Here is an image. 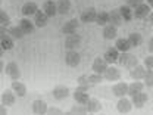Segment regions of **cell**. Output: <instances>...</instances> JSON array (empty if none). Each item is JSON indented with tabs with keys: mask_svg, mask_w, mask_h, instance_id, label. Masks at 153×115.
<instances>
[{
	"mask_svg": "<svg viewBox=\"0 0 153 115\" xmlns=\"http://www.w3.org/2000/svg\"><path fill=\"white\" fill-rule=\"evenodd\" d=\"M81 62V55L76 52V50H68L66 55H65V63L71 68L74 66H78Z\"/></svg>",
	"mask_w": 153,
	"mask_h": 115,
	"instance_id": "6da1fadb",
	"label": "cell"
},
{
	"mask_svg": "<svg viewBox=\"0 0 153 115\" xmlns=\"http://www.w3.org/2000/svg\"><path fill=\"white\" fill-rule=\"evenodd\" d=\"M150 4L149 3H141L138 7L134 9V18L135 19H147L150 15Z\"/></svg>",
	"mask_w": 153,
	"mask_h": 115,
	"instance_id": "7a4b0ae2",
	"label": "cell"
},
{
	"mask_svg": "<svg viewBox=\"0 0 153 115\" xmlns=\"http://www.w3.org/2000/svg\"><path fill=\"white\" fill-rule=\"evenodd\" d=\"M133 100L127 99V97H119L118 103H116V111L119 114H128L133 109Z\"/></svg>",
	"mask_w": 153,
	"mask_h": 115,
	"instance_id": "3957f363",
	"label": "cell"
},
{
	"mask_svg": "<svg viewBox=\"0 0 153 115\" xmlns=\"http://www.w3.org/2000/svg\"><path fill=\"white\" fill-rule=\"evenodd\" d=\"M0 46L3 50H10L15 46V38L10 34H4V28H1V37H0Z\"/></svg>",
	"mask_w": 153,
	"mask_h": 115,
	"instance_id": "277c9868",
	"label": "cell"
},
{
	"mask_svg": "<svg viewBox=\"0 0 153 115\" xmlns=\"http://www.w3.org/2000/svg\"><path fill=\"white\" fill-rule=\"evenodd\" d=\"M108 66H109V62L105 58H100V56L96 58L94 60H93V65H91L93 72H97V74H103L108 69Z\"/></svg>",
	"mask_w": 153,
	"mask_h": 115,
	"instance_id": "5b68a950",
	"label": "cell"
},
{
	"mask_svg": "<svg viewBox=\"0 0 153 115\" xmlns=\"http://www.w3.org/2000/svg\"><path fill=\"white\" fill-rule=\"evenodd\" d=\"M78 19L76 18H72V19H69L68 22H65L63 24V27L60 28V31L65 34V36H69V34H75L76 33V30H78Z\"/></svg>",
	"mask_w": 153,
	"mask_h": 115,
	"instance_id": "8992f818",
	"label": "cell"
},
{
	"mask_svg": "<svg viewBox=\"0 0 153 115\" xmlns=\"http://www.w3.org/2000/svg\"><path fill=\"white\" fill-rule=\"evenodd\" d=\"M96 16H97V12H96L94 7H88V9H84L81 12L79 21L84 24H90V22H96Z\"/></svg>",
	"mask_w": 153,
	"mask_h": 115,
	"instance_id": "52a82bcc",
	"label": "cell"
},
{
	"mask_svg": "<svg viewBox=\"0 0 153 115\" xmlns=\"http://www.w3.org/2000/svg\"><path fill=\"white\" fill-rule=\"evenodd\" d=\"M144 87H146V84H144L143 80H133V83L128 84V96L133 97V96H135L137 93L143 92Z\"/></svg>",
	"mask_w": 153,
	"mask_h": 115,
	"instance_id": "ba28073f",
	"label": "cell"
},
{
	"mask_svg": "<svg viewBox=\"0 0 153 115\" xmlns=\"http://www.w3.org/2000/svg\"><path fill=\"white\" fill-rule=\"evenodd\" d=\"M79 44H81V37L76 33L75 34H69L65 38V47L68 50H74L76 47H79Z\"/></svg>",
	"mask_w": 153,
	"mask_h": 115,
	"instance_id": "9c48e42d",
	"label": "cell"
},
{
	"mask_svg": "<svg viewBox=\"0 0 153 115\" xmlns=\"http://www.w3.org/2000/svg\"><path fill=\"white\" fill-rule=\"evenodd\" d=\"M31 108H33V114H36V115L47 114V109H49L47 103H46L44 100H41V99L34 100V102H33V105H31Z\"/></svg>",
	"mask_w": 153,
	"mask_h": 115,
	"instance_id": "30bf717a",
	"label": "cell"
},
{
	"mask_svg": "<svg viewBox=\"0 0 153 115\" xmlns=\"http://www.w3.org/2000/svg\"><path fill=\"white\" fill-rule=\"evenodd\" d=\"M4 72L7 74V77H9V78H12V80H19V77H21L19 66H18V63H15V62H9V63L6 65Z\"/></svg>",
	"mask_w": 153,
	"mask_h": 115,
	"instance_id": "8fae6325",
	"label": "cell"
},
{
	"mask_svg": "<svg viewBox=\"0 0 153 115\" xmlns=\"http://www.w3.org/2000/svg\"><path fill=\"white\" fill-rule=\"evenodd\" d=\"M16 100V93L13 90H4L1 93V105L3 106H12Z\"/></svg>",
	"mask_w": 153,
	"mask_h": 115,
	"instance_id": "7c38bea8",
	"label": "cell"
},
{
	"mask_svg": "<svg viewBox=\"0 0 153 115\" xmlns=\"http://www.w3.org/2000/svg\"><path fill=\"white\" fill-rule=\"evenodd\" d=\"M112 93L116 97H124V96L128 95V84L124 83V81H119L118 84H114L112 87Z\"/></svg>",
	"mask_w": 153,
	"mask_h": 115,
	"instance_id": "4fadbf2b",
	"label": "cell"
},
{
	"mask_svg": "<svg viewBox=\"0 0 153 115\" xmlns=\"http://www.w3.org/2000/svg\"><path fill=\"white\" fill-rule=\"evenodd\" d=\"M103 77H105V80H108V81H118L119 78H121V71L118 69V68H115V66H108V69L103 72Z\"/></svg>",
	"mask_w": 153,
	"mask_h": 115,
	"instance_id": "5bb4252c",
	"label": "cell"
},
{
	"mask_svg": "<svg viewBox=\"0 0 153 115\" xmlns=\"http://www.w3.org/2000/svg\"><path fill=\"white\" fill-rule=\"evenodd\" d=\"M131 100H133V105L137 108V109H140V108H143L146 103H147V100H149V96L146 95L144 92H140V93H137L135 96L131 97Z\"/></svg>",
	"mask_w": 153,
	"mask_h": 115,
	"instance_id": "9a60e30c",
	"label": "cell"
},
{
	"mask_svg": "<svg viewBox=\"0 0 153 115\" xmlns=\"http://www.w3.org/2000/svg\"><path fill=\"white\" fill-rule=\"evenodd\" d=\"M47 22H49V16H47V13H46L44 10H37V12H36V15H34V24H36V27L43 28V27H46V25H47Z\"/></svg>",
	"mask_w": 153,
	"mask_h": 115,
	"instance_id": "2e32d148",
	"label": "cell"
},
{
	"mask_svg": "<svg viewBox=\"0 0 153 115\" xmlns=\"http://www.w3.org/2000/svg\"><path fill=\"white\" fill-rule=\"evenodd\" d=\"M103 38L105 40H114L116 38V34H118V27L116 25H112V24H108L103 27Z\"/></svg>",
	"mask_w": 153,
	"mask_h": 115,
	"instance_id": "e0dca14e",
	"label": "cell"
},
{
	"mask_svg": "<svg viewBox=\"0 0 153 115\" xmlns=\"http://www.w3.org/2000/svg\"><path fill=\"white\" fill-rule=\"evenodd\" d=\"M43 10L47 13L49 18H53L55 15H57V3L53 0H47L43 4Z\"/></svg>",
	"mask_w": 153,
	"mask_h": 115,
	"instance_id": "ac0fdd59",
	"label": "cell"
},
{
	"mask_svg": "<svg viewBox=\"0 0 153 115\" xmlns=\"http://www.w3.org/2000/svg\"><path fill=\"white\" fill-rule=\"evenodd\" d=\"M122 22H124V18H122V15H121L119 7H118V9H112V10L109 12V24L119 27V25H122Z\"/></svg>",
	"mask_w": 153,
	"mask_h": 115,
	"instance_id": "d6986e66",
	"label": "cell"
},
{
	"mask_svg": "<svg viewBox=\"0 0 153 115\" xmlns=\"http://www.w3.org/2000/svg\"><path fill=\"white\" fill-rule=\"evenodd\" d=\"M52 95H53V97H55L56 100H63V99H66V97L69 96V89L65 87V86H56V87L53 89Z\"/></svg>",
	"mask_w": 153,
	"mask_h": 115,
	"instance_id": "ffe728a7",
	"label": "cell"
},
{
	"mask_svg": "<svg viewBox=\"0 0 153 115\" xmlns=\"http://www.w3.org/2000/svg\"><path fill=\"white\" fill-rule=\"evenodd\" d=\"M119 55H121V52H119L116 47H109V49H106V52H105L103 58H105L109 63H115V62H118Z\"/></svg>",
	"mask_w": 153,
	"mask_h": 115,
	"instance_id": "44dd1931",
	"label": "cell"
},
{
	"mask_svg": "<svg viewBox=\"0 0 153 115\" xmlns=\"http://www.w3.org/2000/svg\"><path fill=\"white\" fill-rule=\"evenodd\" d=\"M19 27L22 28V31L25 33V34H33L34 33V30H36V24H33L28 16H24V18L19 21Z\"/></svg>",
	"mask_w": 153,
	"mask_h": 115,
	"instance_id": "7402d4cb",
	"label": "cell"
},
{
	"mask_svg": "<svg viewBox=\"0 0 153 115\" xmlns=\"http://www.w3.org/2000/svg\"><path fill=\"white\" fill-rule=\"evenodd\" d=\"M146 66L144 65H137V66H134L133 69H130V77L133 78V80H143L144 78V74H146Z\"/></svg>",
	"mask_w": 153,
	"mask_h": 115,
	"instance_id": "603a6c76",
	"label": "cell"
},
{
	"mask_svg": "<svg viewBox=\"0 0 153 115\" xmlns=\"http://www.w3.org/2000/svg\"><path fill=\"white\" fill-rule=\"evenodd\" d=\"M115 47H116L119 52H130V49H133V46H131V43H130L128 37L127 38H116V41H115Z\"/></svg>",
	"mask_w": 153,
	"mask_h": 115,
	"instance_id": "cb8c5ba5",
	"label": "cell"
},
{
	"mask_svg": "<svg viewBox=\"0 0 153 115\" xmlns=\"http://www.w3.org/2000/svg\"><path fill=\"white\" fill-rule=\"evenodd\" d=\"M12 90L16 93L18 97H24V96L27 95V87H25V84L18 81V80H13V81H12Z\"/></svg>",
	"mask_w": 153,
	"mask_h": 115,
	"instance_id": "d4e9b609",
	"label": "cell"
},
{
	"mask_svg": "<svg viewBox=\"0 0 153 115\" xmlns=\"http://www.w3.org/2000/svg\"><path fill=\"white\" fill-rule=\"evenodd\" d=\"M38 10V6L34 1H28L22 6V15L24 16H31V15H36V12Z\"/></svg>",
	"mask_w": 153,
	"mask_h": 115,
	"instance_id": "484cf974",
	"label": "cell"
},
{
	"mask_svg": "<svg viewBox=\"0 0 153 115\" xmlns=\"http://www.w3.org/2000/svg\"><path fill=\"white\" fill-rule=\"evenodd\" d=\"M119 10H121V15H122V18H124L125 22H130L131 19H134V9L130 7L127 3L122 4V6L119 7Z\"/></svg>",
	"mask_w": 153,
	"mask_h": 115,
	"instance_id": "4316f807",
	"label": "cell"
},
{
	"mask_svg": "<svg viewBox=\"0 0 153 115\" xmlns=\"http://www.w3.org/2000/svg\"><path fill=\"white\" fill-rule=\"evenodd\" d=\"M85 108H87V112H88V114H94V112H99V111L102 109V103H100L97 99L90 97V100L85 103Z\"/></svg>",
	"mask_w": 153,
	"mask_h": 115,
	"instance_id": "83f0119b",
	"label": "cell"
},
{
	"mask_svg": "<svg viewBox=\"0 0 153 115\" xmlns=\"http://www.w3.org/2000/svg\"><path fill=\"white\" fill-rule=\"evenodd\" d=\"M57 15H66L71 10V1L69 0H57Z\"/></svg>",
	"mask_w": 153,
	"mask_h": 115,
	"instance_id": "f1b7e54d",
	"label": "cell"
},
{
	"mask_svg": "<svg viewBox=\"0 0 153 115\" xmlns=\"http://www.w3.org/2000/svg\"><path fill=\"white\" fill-rule=\"evenodd\" d=\"M74 99H75L76 103H81V105H85L88 100H90V96L88 92H81V90H75L74 92Z\"/></svg>",
	"mask_w": 153,
	"mask_h": 115,
	"instance_id": "f546056e",
	"label": "cell"
},
{
	"mask_svg": "<svg viewBox=\"0 0 153 115\" xmlns=\"http://www.w3.org/2000/svg\"><path fill=\"white\" fill-rule=\"evenodd\" d=\"M7 34H10L12 37L15 38V40H19V38H22L24 36H27L24 31H22V28L19 27V25H13V27H9L7 28Z\"/></svg>",
	"mask_w": 153,
	"mask_h": 115,
	"instance_id": "4dcf8cb0",
	"label": "cell"
},
{
	"mask_svg": "<svg viewBox=\"0 0 153 115\" xmlns=\"http://www.w3.org/2000/svg\"><path fill=\"white\" fill-rule=\"evenodd\" d=\"M96 24H97V25H102V27L108 25V24H109V12H105V10L97 12V16H96Z\"/></svg>",
	"mask_w": 153,
	"mask_h": 115,
	"instance_id": "1f68e13d",
	"label": "cell"
},
{
	"mask_svg": "<svg viewBox=\"0 0 153 115\" xmlns=\"http://www.w3.org/2000/svg\"><path fill=\"white\" fill-rule=\"evenodd\" d=\"M128 40H130V43H131L133 47H138V46L143 43V36H141L140 33H131V34L128 36Z\"/></svg>",
	"mask_w": 153,
	"mask_h": 115,
	"instance_id": "d6a6232c",
	"label": "cell"
},
{
	"mask_svg": "<svg viewBox=\"0 0 153 115\" xmlns=\"http://www.w3.org/2000/svg\"><path fill=\"white\" fill-rule=\"evenodd\" d=\"M0 25H1V28H9V25H10V18H9V15L6 13V10H0Z\"/></svg>",
	"mask_w": 153,
	"mask_h": 115,
	"instance_id": "836d02e7",
	"label": "cell"
},
{
	"mask_svg": "<svg viewBox=\"0 0 153 115\" xmlns=\"http://www.w3.org/2000/svg\"><path fill=\"white\" fill-rule=\"evenodd\" d=\"M88 80H90V84H100L103 80H105V77L103 74H97V72H93V74H90L88 75Z\"/></svg>",
	"mask_w": 153,
	"mask_h": 115,
	"instance_id": "e575fe53",
	"label": "cell"
},
{
	"mask_svg": "<svg viewBox=\"0 0 153 115\" xmlns=\"http://www.w3.org/2000/svg\"><path fill=\"white\" fill-rule=\"evenodd\" d=\"M143 81H144L146 87H153V69H146Z\"/></svg>",
	"mask_w": 153,
	"mask_h": 115,
	"instance_id": "d590c367",
	"label": "cell"
},
{
	"mask_svg": "<svg viewBox=\"0 0 153 115\" xmlns=\"http://www.w3.org/2000/svg\"><path fill=\"white\" fill-rule=\"evenodd\" d=\"M69 114H88L87 112V108H85V105H81V103H78V105H75V106H72V109L69 111Z\"/></svg>",
	"mask_w": 153,
	"mask_h": 115,
	"instance_id": "8d00e7d4",
	"label": "cell"
},
{
	"mask_svg": "<svg viewBox=\"0 0 153 115\" xmlns=\"http://www.w3.org/2000/svg\"><path fill=\"white\" fill-rule=\"evenodd\" d=\"M130 56H131V53H130V52H121L119 59H118V63H119V65H122V66H125V63L128 62Z\"/></svg>",
	"mask_w": 153,
	"mask_h": 115,
	"instance_id": "74e56055",
	"label": "cell"
},
{
	"mask_svg": "<svg viewBox=\"0 0 153 115\" xmlns=\"http://www.w3.org/2000/svg\"><path fill=\"white\" fill-rule=\"evenodd\" d=\"M137 65H138V59L134 56V55H131L130 59H128V62L125 63V68H127V69H133L134 66H137Z\"/></svg>",
	"mask_w": 153,
	"mask_h": 115,
	"instance_id": "f35d334b",
	"label": "cell"
},
{
	"mask_svg": "<svg viewBox=\"0 0 153 115\" xmlns=\"http://www.w3.org/2000/svg\"><path fill=\"white\" fill-rule=\"evenodd\" d=\"M76 81H78V84H81V86H93V84H90V80H88V75H87V74L79 75Z\"/></svg>",
	"mask_w": 153,
	"mask_h": 115,
	"instance_id": "ab89813d",
	"label": "cell"
},
{
	"mask_svg": "<svg viewBox=\"0 0 153 115\" xmlns=\"http://www.w3.org/2000/svg\"><path fill=\"white\" fill-rule=\"evenodd\" d=\"M143 62H144V66H146L147 69H153V53L144 58V60H143Z\"/></svg>",
	"mask_w": 153,
	"mask_h": 115,
	"instance_id": "60d3db41",
	"label": "cell"
},
{
	"mask_svg": "<svg viewBox=\"0 0 153 115\" xmlns=\"http://www.w3.org/2000/svg\"><path fill=\"white\" fill-rule=\"evenodd\" d=\"M125 3H127L130 7L135 9V7H138L141 3H144V0H125Z\"/></svg>",
	"mask_w": 153,
	"mask_h": 115,
	"instance_id": "b9f144b4",
	"label": "cell"
},
{
	"mask_svg": "<svg viewBox=\"0 0 153 115\" xmlns=\"http://www.w3.org/2000/svg\"><path fill=\"white\" fill-rule=\"evenodd\" d=\"M47 114H50V115H60V114H62V111H60V109H56V108H49V109H47Z\"/></svg>",
	"mask_w": 153,
	"mask_h": 115,
	"instance_id": "7bdbcfd3",
	"label": "cell"
},
{
	"mask_svg": "<svg viewBox=\"0 0 153 115\" xmlns=\"http://www.w3.org/2000/svg\"><path fill=\"white\" fill-rule=\"evenodd\" d=\"M91 86H81V84H78V87H76L75 90H81V92H88V89H90Z\"/></svg>",
	"mask_w": 153,
	"mask_h": 115,
	"instance_id": "ee69618b",
	"label": "cell"
},
{
	"mask_svg": "<svg viewBox=\"0 0 153 115\" xmlns=\"http://www.w3.org/2000/svg\"><path fill=\"white\" fill-rule=\"evenodd\" d=\"M147 49H149L150 53H153V37H150L149 41H147Z\"/></svg>",
	"mask_w": 153,
	"mask_h": 115,
	"instance_id": "f6af8a7d",
	"label": "cell"
},
{
	"mask_svg": "<svg viewBox=\"0 0 153 115\" xmlns=\"http://www.w3.org/2000/svg\"><path fill=\"white\" fill-rule=\"evenodd\" d=\"M147 19H149V22L153 25V12H150V15H149V18H147Z\"/></svg>",
	"mask_w": 153,
	"mask_h": 115,
	"instance_id": "bcb514c9",
	"label": "cell"
},
{
	"mask_svg": "<svg viewBox=\"0 0 153 115\" xmlns=\"http://www.w3.org/2000/svg\"><path fill=\"white\" fill-rule=\"evenodd\" d=\"M146 1H147V3L150 4V7H153V0H146Z\"/></svg>",
	"mask_w": 153,
	"mask_h": 115,
	"instance_id": "7dc6e473",
	"label": "cell"
}]
</instances>
